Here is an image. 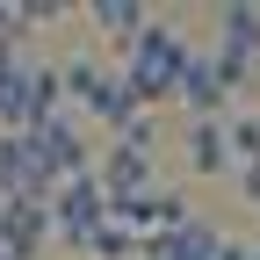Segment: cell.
Instances as JSON below:
<instances>
[{"label":"cell","instance_id":"16","mask_svg":"<svg viewBox=\"0 0 260 260\" xmlns=\"http://www.w3.org/2000/svg\"><path fill=\"white\" fill-rule=\"evenodd\" d=\"M239 181H246V203H260V159H253V167H246Z\"/></svg>","mask_w":260,"mask_h":260},{"label":"cell","instance_id":"7","mask_svg":"<svg viewBox=\"0 0 260 260\" xmlns=\"http://www.w3.org/2000/svg\"><path fill=\"white\" fill-rule=\"evenodd\" d=\"M29 138H37V152H44L51 181L94 174V152H87V138H80V123H73V116H51V123H37V130H29Z\"/></svg>","mask_w":260,"mask_h":260},{"label":"cell","instance_id":"3","mask_svg":"<svg viewBox=\"0 0 260 260\" xmlns=\"http://www.w3.org/2000/svg\"><path fill=\"white\" fill-rule=\"evenodd\" d=\"M51 167H44V152L37 138H0V203H51Z\"/></svg>","mask_w":260,"mask_h":260},{"label":"cell","instance_id":"4","mask_svg":"<svg viewBox=\"0 0 260 260\" xmlns=\"http://www.w3.org/2000/svg\"><path fill=\"white\" fill-rule=\"evenodd\" d=\"M217 65L224 80L246 87L260 65V8H217Z\"/></svg>","mask_w":260,"mask_h":260},{"label":"cell","instance_id":"5","mask_svg":"<svg viewBox=\"0 0 260 260\" xmlns=\"http://www.w3.org/2000/svg\"><path fill=\"white\" fill-rule=\"evenodd\" d=\"M232 80H224V65H217V51H188V73H181V94L174 102L195 116V123H210V116H232Z\"/></svg>","mask_w":260,"mask_h":260},{"label":"cell","instance_id":"2","mask_svg":"<svg viewBox=\"0 0 260 260\" xmlns=\"http://www.w3.org/2000/svg\"><path fill=\"white\" fill-rule=\"evenodd\" d=\"M102 224H109V195H102L94 174H73V181L51 188V239H65V246L87 253V239L102 232Z\"/></svg>","mask_w":260,"mask_h":260},{"label":"cell","instance_id":"6","mask_svg":"<svg viewBox=\"0 0 260 260\" xmlns=\"http://www.w3.org/2000/svg\"><path fill=\"white\" fill-rule=\"evenodd\" d=\"M138 253H145V260H217V253H224V232H217V224H210L203 210H188V217L174 224V232L145 239Z\"/></svg>","mask_w":260,"mask_h":260},{"label":"cell","instance_id":"10","mask_svg":"<svg viewBox=\"0 0 260 260\" xmlns=\"http://www.w3.org/2000/svg\"><path fill=\"white\" fill-rule=\"evenodd\" d=\"M188 167L195 174H232V130H224V116L188 130Z\"/></svg>","mask_w":260,"mask_h":260},{"label":"cell","instance_id":"1","mask_svg":"<svg viewBox=\"0 0 260 260\" xmlns=\"http://www.w3.org/2000/svg\"><path fill=\"white\" fill-rule=\"evenodd\" d=\"M188 37H174V29H145V37L138 44H123V65H116V73H123V87L130 94H138V102H174V94H181V73H188Z\"/></svg>","mask_w":260,"mask_h":260},{"label":"cell","instance_id":"8","mask_svg":"<svg viewBox=\"0 0 260 260\" xmlns=\"http://www.w3.org/2000/svg\"><path fill=\"white\" fill-rule=\"evenodd\" d=\"M51 246V203H0V253L37 260Z\"/></svg>","mask_w":260,"mask_h":260},{"label":"cell","instance_id":"13","mask_svg":"<svg viewBox=\"0 0 260 260\" xmlns=\"http://www.w3.org/2000/svg\"><path fill=\"white\" fill-rule=\"evenodd\" d=\"M87 253H94V260H130V253H138V239H130V232H123V224L109 217V224H102V232H94V239H87Z\"/></svg>","mask_w":260,"mask_h":260},{"label":"cell","instance_id":"12","mask_svg":"<svg viewBox=\"0 0 260 260\" xmlns=\"http://www.w3.org/2000/svg\"><path fill=\"white\" fill-rule=\"evenodd\" d=\"M224 130H232V159H246V167H253V159H260V109H232V116H224Z\"/></svg>","mask_w":260,"mask_h":260},{"label":"cell","instance_id":"14","mask_svg":"<svg viewBox=\"0 0 260 260\" xmlns=\"http://www.w3.org/2000/svg\"><path fill=\"white\" fill-rule=\"evenodd\" d=\"M217 260H260V246H246V239H224V253Z\"/></svg>","mask_w":260,"mask_h":260},{"label":"cell","instance_id":"17","mask_svg":"<svg viewBox=\"0 0 260 260\" xmlns=\"http://www.w3.org/2000/svg\"><path fill=\"white\" fill-rule=\"evenodd\" d=\"M0 260H15V253H0Z\"/></svg>","mask_w":260,"mask_h":260},{"label":"cell","instance_id":"11","mask_svg":"<svg viewBox=\"0 0 260 260\" xmlns=\"http://www.w3.org/2000/svg\"><path fill=\"white\" fill-rule=\"evenodd\" d=\"M87 15H94V29H109V37H116V51H123V44H138L145 29H152V15L138 8V0H94Z\"/></svg>","mask_w":260,"mask_h":260},{"label":"cell","instance_id":"9","mask_svg":"<svg viewBox=\"0 0 260 260\" xmlns=\"http://www.w3.org/2000/svg\"><path fill=\"white\" fill-rule=\"evenodd\" d=\"M94 181H102L109 203H138V195H152V152L109 145V152H102V167H94Z\"/></svg>","mask_w":260,"mask_h":260},{"label":"cell","instance_id":"15","mask_svg":"<svg viewBox=\"0 0 260 260\" xmlns=\"http://www.w3.org/2000/svg\"><path fill=\"white\" fill-rule=\"evenodd\" d=\"M0 44H22V22H15V8H0Z\"/></svg>","mask_w":260,"mask_h":260}]
</instances>
